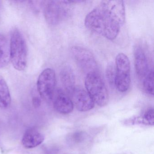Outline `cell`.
I'll list each match as a JSON object with an SVG mask.
<instances>
[{
	"label": "cell",
	"mask_w": 154,
	"mask_h": 154,
	"mask_svg": "<svg viewBox=\"0 0 154 154\" xmlns=\"http://www.w3.org/2000/svg\"><path fill=\"white\" fill-rule=\"evenodd\" d=\"M126 12L120 0L102 1L86 16L85 25L89 30L110 40L118 36L124 25Z\"/></svg>",
	"instance_id": "cell-1"
},
{
	"label": "cell",
	"mask_w": 154,
	"mask_h": 154,
	"mask_svg": "<svg viewBox=\"0 0 154 154\" xmlns=\"http://www.w3.org/2000/svg\"><path fill=\"white\" fill-rule=\"evenodd\" d=\"M143 89L146 94L150 96L154 95V72L149 70L146 76L143 78Z\"/></svg>",
	"instance_id": "cell-16"
},
{
	"label": "cell",
	"mask_w": 154,
	"mask_h": 154,
	"mask_svg": "<svg viewBox=\"0 0 154 154\" xmlns=\"http://www.w3.org/2000/svg\"><path fill=\"white\" fill-rule=\"evenodd\" d=\"M10 62V45L5 35L0 34V69L4 68Z\"/></svg>",
	"instance_id": "cell-13"
},
{
	"label": "cell",
	"mask_w": 154,
	"mask_h": 154,
	"mask_svg": "<svg viewBox=\"0 0 154 154\" xmlns=\"http://www.w3.org/2000/svg\"><path fill=\"white\" fill-rule=\"evenodd\" d=\"M9 45L12 66L17 71H24L27 66V46L24 36L17 29L11 32Z\"/></svg>",
	"instance_id": "cell-2"
},
{
	"label": "cell",
	"mask_w": 154,
	"mask_h": 154,
	"mask_svg": "<svg viewBox=\"0 0 154 154\" xmlns=\"http://www.w3.org/2000/svg\"><path fill=\"white\" fill-rule=\"evenodd\" d=\"M116 73L115 64L113 62H110L106 67L105 77L109 85L112 88H115Z\"/></svg>",
	"instance_id": "cell-17"
},
{
	"label": "cell",
	"mask_w": 154,
	"mask_h": 154,
	"mask_svg": "<svg viewBox=\"0 0 154 154\" xmlns=\"http://www.w3.org/2000/svg\"><path fill=\"white\" fill-rule=\"evenodd\" d=\"M56 84L55 71L50 68L44 70L39 75L37 82V91L40 97L47 101H52Z\"/></svg>",
	"instance_id": "cell-7"
},
{
	"label": "cell",
	"mask_w": 154,
	"mask_h": 154,
	"mask_svg": "<svg viewBox=\"0 0 154 154\" xmlns=\"http://www.w3.org/2000/svg\"><path fill=\"white\" fill-rule=\"evenodd\" d=\"M45 136L38 130L29 128L26 131L22 138V144L26 148L35 147L43 143Z\"/></svg>",
	"instance_id": "cell-11"
},
{
	"label": "cell",
	"mask_w": 154,
	"mask_h": 154,
	"mask_svg": "<svg viewBox=\"0 0 154 154\" xmlns=\"http://www.w3.org/2000/svg\"><path fill=\"white\" fill-rule=\"evenodd\" d=\"M85 87L94 103L100 107L108 104L109 95L106 85L99 73H94L86 75Z\"/></svg>",
	"instance_id": "cell-3"
},
{
	"label": "cell",
	"mask_w": 154,
	"mask_h": 154,
	"mask_svg": "<svg viewBox=\"0 0 154 154\" xmlns=\"http://www.w3.org/2000/svg\"><path fill=\"white\" fill-rule=\"evenodd\" d=\"M44 16L46 21L51 26L59 24L68 14L67 1H47L44 2Z\"/></svg>",
	"instance_id": "cell-6"
},
{
	"label": "cell",
	"mask_w": 154,
	"mask_h": 154,
	"mask_svg": "<svg viewBox=\"0 0 154 154\" xmlns=\"http://www.w3.org/2000/svg\"><path fill=\"white\" fill-rule=\"evenodd\" d=\"M134 66L139 78L143 79L149 71L146 53L142 47L136 45L134 49Z\"/></svg>",
	"instance_id": "cell-10"
},
{
	"label": "cell",
	"mask_w": 154,
	"mask_h": 154,
	"mask_svg": "<svg viewBox=\"0 0 154 154\" xmlns=\"http://www.w3.org/2000/svg\"><path fill=\"white\" fill-rule=\"evenodd\" d=\"M52 101L55 109L61 114H69L73 110L74 106L72 100L62 89L56 90Z\"/></svg>",
	"instance_id": "cell-9"
},
{
	"label": "cell",
	"mask_w": 154,
	"mask_h": 154,
	"mask_svg": "<svg viewBox=\"0 0 154 154\" xmlns=\"http://www.w3.org/2000/svg\"><path fill=\"white\" fill-rule=\"evenodd\" d=\"M86 133L83 131H76L71 133L67 138V140L72 146H75L81 144L86 138Z\"/></svg>",
	"instance_id": "cell-18"
},
{
	"label": "cell",
	"mask_w": 154,
	"mask_h": 154,
	"mask_svg": "<svg viewBox=\"0 0 154 154\" xmlns=\"http://www.w3.org/2000/svg\"><path fill=\"white\" fill-rule=\"evenodd\" d=\"M11 96L6 80L0 75V108H7L11 103Z\"/></svg>",
	"instance_id": "cell-14"
},
{
	"label": "cell",
	"mask_w": 154,
	"mask_h": 154,
	"mask_svg": "<svg viewBox=\"0 0 154 154\" xmlns=\"http://www.w3.org/2000/svg\"><path fill=\"white\" fill-rule=\"evenodd\" d=\"M60 79L66 93L69 95L75 87V75L70 66H66L61 70Z\"/></svg>",
	"instance_id": "cell-12"
},
{
	"label": "cell",
	"mask_w": 154,
	"mask_h": 154,
	"mask_svg": "<svg viewBox=\"0 0 154 154\" xmlns=\"http://www.w3.org/2000/svg\"><path fill=\"white\" fill-rule=\"evenodd\" d=\"M129 122H134V123L153 126L154 122V109L153 108H148L144 112L140 117L134 118L133 119Z\"/></svg>",
	"instance_id": "cell-15"
},
{
	"label": "cell",
	"mask_w": 154,
	"mask_h": 154,
	"mask_svg": "<svg viewBox=\"0 0 154 154\" xmlns=\"http://www.w3.org/2000/svg\"><path fill=\"white\" fill-rule=\"evenodd\" d=\"M69 96L79 111H88L94 107L95 103L88 92L81 86H75Z\"/></svg>",
	"instance_id": "cell-8"
},
{
	"label": "cell",
	"mask_w": 154,
	"mask_h": 154,
	"mask_svg": "<svg viewBox=\"0 0 154 154\" xmlns=\"http://www.w3.org/2000/svg\"><path fill=\"white\" fill-rule=\"evenodd\" d=\"M71 53L78 67L86 75L99 73L96 59L90 50L82 47L75 46L71 48Z\"/></svg>",
	"instance_id": "cell-5"
},
{
	"label": "cell",
	"mask_w": 154,
	"mask_h": 154,
	"mask_svg": "<svg viewBox=\"0 0 154 154\" xmlns=\"http://www.w3.org/2000/svg\"><path fill=\"white\" fill-rule=\"evenodd\" d=\"M115 88L120 92H125L131 84V67L129 59L123 53L118 54L115 60Z\"/></svg>",
	"instance_id": "cell-4"
},
{
	"label": "cell",
	"mask_w": 154,
	"mask_h": 154,
	"mask_svg": "<svg viewBox=\"0 0 154 154\" xmlns=\"http://www.w3.org/2000/svg\"><path fill=\"white\" fill-rule=\"evenodd\" d=\"M33 105L35 107H38L41 105V100L39 97L38 96H34L32 99Z\"/></svg>",
	"instance_id": "cell-19"
}]
</instances>
